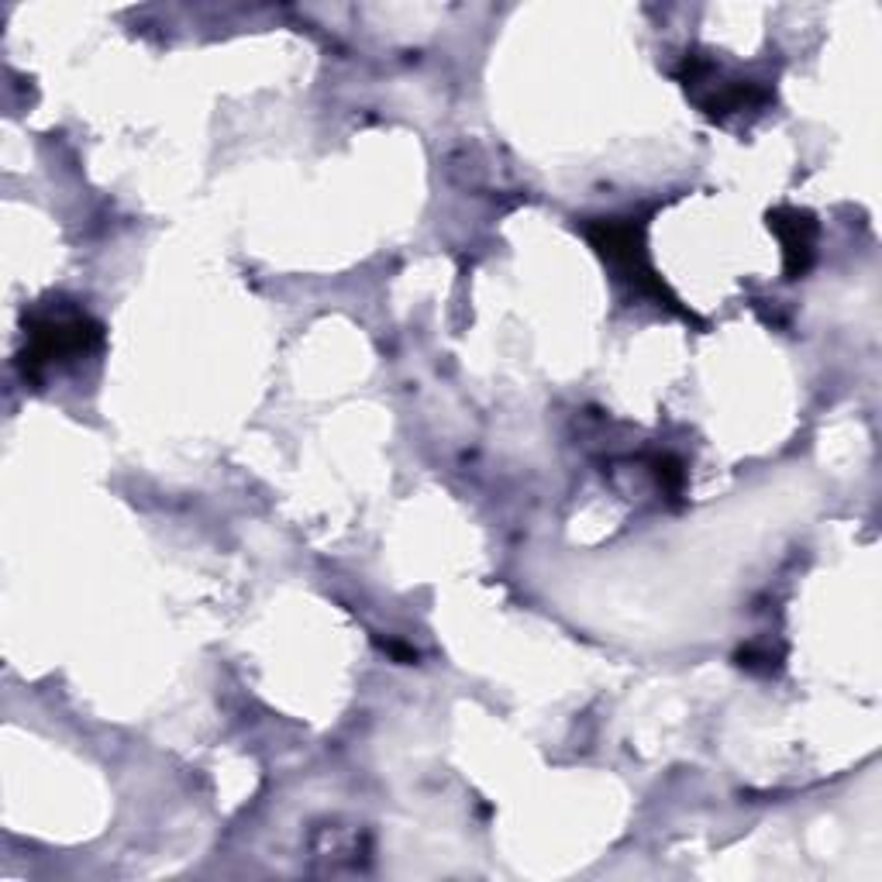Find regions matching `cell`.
<instances>
[{
    "mask_svg": "<svg viewBox=\"0 0 882 882\" xmlns=\"http://www.w3.org/2000/svg\"><path fill=\"white\" fill-rule=\"evenodd\" d=\"M786 255H790V273H803L810 262V249H814V221L806 214H793L790 221H776Z\"/></svg>",
    "mask_w": 882,
    "mask_h": 882,
    "instance_id": "1",
    "label": "cell"
}]
</instances>
